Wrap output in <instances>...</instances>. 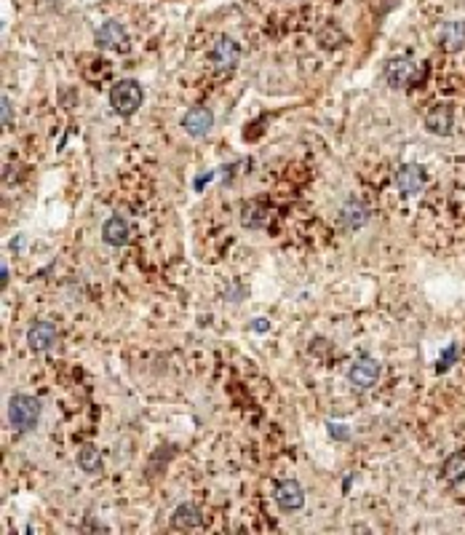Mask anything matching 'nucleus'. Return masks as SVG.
Wrapping results in <instances>:
<instances>
[{
  "mask_svg": "<svg viewBox=\"0 0 465 535\" xmlns=\"http://www.w3.org/2000/svg\"><path fill=\"white\" fill-rule=\"evenodd\" d=\"M37 418H40V401L35 396H27V393H16L8 401V423L13 431L27 434L37 426Z\"/></svg>",
  "mask_w": 465,
  "mask_h": 535,
  "instance_id": "nucleus-1",
  "label": "nucleus"
},
{
  "mask_svg": "<svg viewBox=\"0 0 465 535\" xmlns=\"http://www.w3.org/2000/svg\"><path fill=\"white\" fill-rule=\"evenodd\" d=\"M142 86L136 84L134 78H126L110 88V105L118 115H134L136 110L142 108Z\"/></svg>",
  "mask_w": 465,
  "mask_h": 535,
  "instance_id": "nucleus-2",
  "label": "nucleus"
},
{
  "mask_svg": "<svg viewBox=\"0 0 465 535\" xmlns=\"http://www.w3.org/2000/svg\"><path fill=\"white\" fill-rule=\"evenodd\" d=\"M377 377H379L377 359H369V356L355 359L353 364H351V369H348V380L353 383L355 389H361V391L372 389V386L377 383Z\"/></svg>",
  "mask_w": 465,
  "mask_h": 535,
  "instance_id": "nucleus-3",
  "label": "nucleus"
},
{
  "mask_svg": "<svg viewBox=\"0 0 465 535\" xmlns=\"http://www.w3.org/2000/svg\"><path fill=\"white\" fill-rule=\"evenodd\" d=\"M417 78V64L406 57H396V59H388L385 64V81L393 86V88H404Z\"/></svg>",
  "mask_w": 465,
  "mask_h": 535,
  "instance_id": "nucleus-4",
  "label": "nucleus"
},
{
  "mask_svg": "<svg viewBox=\"0 0 465 535\" xmlns=\"http://www.w3.org/2000/svg\"><path fill=\"white\" fill-rule=\"evenodd\" d=\"M208 59L214 62L217 70H232L241 59V49H238V43L232 38H220L208 51Z\"/></svg>",
  "mask_w": 465,
  "mask_h": 535,
  "instance_id": "nucleus-5",
  "label": "nucleus"
},
{
  "mask_svg": "<svg viewBox=\"0 0 465 535\" xmlns=\"http://www.w3.org/2000/svg\"><path fill=\"white\" fill-rule=\"evenodd\" d=\"M57 340H59V329L54 327L51 321H37V324L27 329V343L35 353L51 351L57 345Z\"/></svg>",
  "mask_w": 465,
  "mask_h": 535,
  "instance_id": "nucleus-6",
  "label": "nucleus"
},
{
  "mask_svg": "<svg viewBox=\"0 0 465 535\" xmlns=\"http://www.w3.org/2000/svg\"><path fill=\"white\" fill-rule=\"evenodd\" d=\"M97 43L102 49L110 51H129V33L121 22H105V25L97 30Z\"/></svg>",
  "mask_w": 465,
  "mask_h": 535,
  "instance_id": "nucleus-7",
  "label": "nucleus"
},
{
  "mask_svg": "<svg viewBox=\"0 0 465 535\" xmlns=\"http://www.w3.org/2000/svg\"><path fill=\"white\" fill-rule=\"evenodd\" d=\"M396 188L404 195H417L425 188V171L417 163H404L396 169Z\"/></svg>",
  "mask_w": 465,
  "mask_h": 535,
  "instance_id": "nucleus-8",
  "label": "nucleus"
},
{
  "mask_svg": "<svg viewBox=\"0 0 465 535\" xmlns=\"http://www.w3.org/2000/svg\"><path fill=\"white\" fill-rule=\"evenodd\" d=\"M276 503L283 511H300L305 506V490L294 479H283L281 485L276 487Z\"/></svg>",
  "mask_w": 465,
  "mask_h": 535,
  "instance_id": "nucleus-9",
  "label": "nucleus"
},
{
  "mask_svg": "<svg viewBox=\"0 0 465 535\" xmlns=\"http://www.w3.org/2000/svg\"><path fill=\"white\" fill-rule=\"evenodd\" d=\"M452 123H454V110L447 102H439V105H433L425 113V129L430 134H441L444 137V134L452 132Z\"/></svg>",
  "mask_w": 465,
  "mask_h": 535,
  "instance_id": "nucleus-10",
  "label": "nucleus"
},
{
  "mask_svg": "<svg viewBox=\"0 0 465 535\" xmlns=\"http://www.w3.org/2000/svg\"><path fill=\"white\" fill-rule=\"evenodd\" d=\"M214 126V113L208 108H190L182 118V129L190 137H206Z\"/></svg>",
  "mask_w": 465,
  "mask_h": 535,
  "instance_id": "nucleus-11",
  "label": "nucleus"
},
{
  "mask_svg": "<svg viewBox=\"0 0 465 535\" xmlns=\"http://www.w3.org/2000/svg\"><path fill=\"white\" fill-rule=\"evenodd\" d=\"M102 238L110 246H126L131 241V225L123 217H110L102 225Z\"/></svg>",
  "mask_w": 465,
  "mask_h": 535,
  "instance_id": "nucleus-12",
  "label": "nucleus"
},
{
  "mask_svg": "<svg viewBox=\"0 0 465 535\" xmlns=\"http://www.w3.org/2000/svg\"><path fill=\"white\" fill-rule=\"evenodd\" d=\"M439 43H441V49L449 51V54L463 51L465 49V25L463 22H447V25H441Z\"/></svg>",
  "mask_w": 465,
  "mask_h": 535,
  "instance_id": "nucleus-13",
  "label": "nucleus"
},
{
  "mask_svg": "<svg viewBox=\"0 0 465 535\" xmlns=\"http://www.w3.org/2000/svg\"><path fill=\"white\" fill-rule=\"evenodd\" d=\"M172 524L177 530H196L204 524V514L196 503H179L172 514Z\"/></svg>",
  "mask_w": 465,
  "mask_h": 535,
  "instance_id": "nucleus-14",
  "label": "nucleus"
},
{
  "mask_svg": "<svg viewBox=\"0 0 465 535\" xmlns=\"http://www.w3.org/2000/svg\"><path fill=\"white\" fill-rule=\"evenodd\" d=\"M340 217H343V225L345 228H351V231H358V228H364L369 219V209L358 201V198H348V204L343 207V212H340Z\"/></svg>",
  "mask_w": 465,
  "mask_h": 535,
  "instance_id": "nucleus-15",
  "label": "nucleus"
},
{
  "mask_svg": "<svg viewBox=\"0 0 465 535\" xmlns=\"http://www.w3.org/2000/svg\"><path fill=\"white\" fill-rule=\"evenodd\" d=\"M441 476L449 482V485H460L465 479V452H452L444 466H441Z\"/></svg>",
  "mask_w": 465,
  "mask_h": 535,
  "instance_id": "nucleus-16",
  "label": "nucleus"
},
{
  "mask_svg": "<svg viewBox=\"0 0 465 535\" xmlns=\"http://www.w3.org/2000/svg\"><path fill=\"white\" fill-rule=\"evenodd\" d=\"M78 466H81V471H86V474H99L102 471V455H99L97 447H81L78 450Z\"/></svg>",
  "mask_w": 465,
  "mask_h": 535,
  "instance_id": "nucleus-17",
  "label": "nucleus"
},
{
  "mask_svg": "<svg viewBox=\"0 0 465 535\" xmlns=\"http://www.w3.org/2000/svg\"><path fill=\"white\" fill-rule=\"evenodd\" d=\"M268 219H270V214L262 207H257V204H252V207L244 209V225H246V228H262Z\"/></svg>",
  "mask_w": 465,
  "mask_h": 535,
  "instance_id": "nucleus-18",
  "label": "nucleus"
},
{
  "mask_svg": "<svg viewBox=\"0 0 465 535\" xmlns=\"http://www.w3.org/2000/svg\"><path fill=\"white\" fill-rule=\"evenodd\" d=\"M454 356H457V345H449V351L441 356V362H439V372H444V369H449L454 362Z\"/></svg>",
  "mask_w": 465,
  "mask_h": 535,
  "instance_id": "nucleus-19",
  "label": "nucleus"
},
{
  "mask_svg": "<svg viewBox=\"0 0 465 535\" xmlns=\"http://www.w3.org/2000/svg\"><path fill=\"white\" fill-rule=\"evenodd\" d=\"M3 126H11V99L3 97Z\"/></svg>",
  "mask_w": 465,
  "mask_h": 535,
  "instance_id": "nucleus-20",
  "label": "nucleus"
},
{
  "mask_svg": "<svg viewBox=\"0 0 465 535\" xmlns=\"http://www.w3.org/2000/svg\"><path fill=\"white\" fill-rule=\"evenodd\" d=\"M331 428V437H337V439H348V431H343L345 426H329Z\"/></svg>",
  "mask_w": 465,
  "mask_h": 535,
  "instance_id": "nucleus-21",
  "label": "nucleus"
},
{
  "mask_svg": "<svg viewBox=\"0 0 465 535\" xmlns=\"http://www.w3.org/2000/svg\"><path fill=\"white\" fill-rule=\"evenodd\" d=\"M254 329H259V332H262V329H268V324H265V318H257V324H254Z\"/></svg>",
  "mask_w": 465,
  "mask_h": 535,
  "instance_id": "nucleus-22",
  "label": "nucleus"
}]
</instances>
